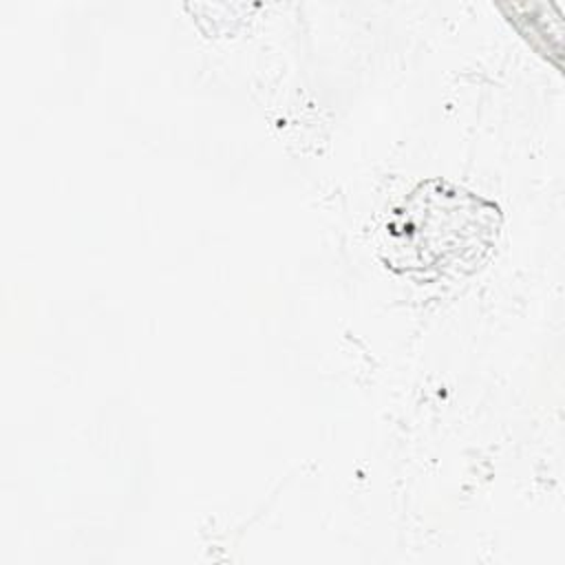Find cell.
I'll return each instance as SVG.
<instances>
[{"instance_id": "1", "label": "cell", "mask_w": 565, "mask_h": 565, "mask_svg": "<svg viewBox=\"0 0 565 565\" xmlns=\"http://www.w3.org/2000/svg\"><path fill=\"white\" fill-rule=\"evenodd\" d=\"M501 227L492 201L448 181L419 183L384 223L386 265L424 278L472 274Z\"/></svg>"}]
</instances>
